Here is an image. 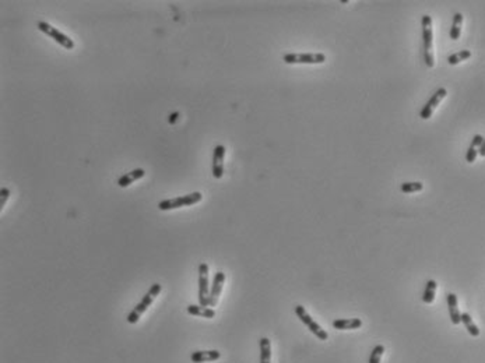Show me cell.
<instances>
[{
    "mask_svg": "<svg viewBox=\"0 0 485 363\" xmlns=\"http://www.w3.org/2000/svg\"><path fill=\"white\" fill-rule=\"evenodd\" d=\"M461 323L464 324L466 330L469 331L470 335H473V337H478V335H480V330L477 327V324L473 322V318H471L469 313H461Z\"/></svg>",
    "mask_w": 485,
    "mask_h": 363,
    "instance_id": "obj_19",
    "label": "cell"
},
{
    "mask_svg": "<svg viewBox=\"0 0 485 363\" xmlns=\"http://www.w3.org/2000/svg\"><path fill=\"white\" fill-rule=\"evenodd\" d=\"M401 191L406 193V195H410V193H417V191H421V190L424 189V184L421 183V182H406V183L401 184Z\"/></svg>",
    "mask_w": 485,
    "mask_h": 363,
    "instance_id": "obj_22",
    "label": "cell"
},
{
    "mask_svg": "<svg viewBox=\"0 0 485 363\" xmlns=\"http://www.w3.org/2000/svg\"><path fill=\"white\" fill-rule=\"evenodd\" d=\"M224 157L225 147L223 144L215 145L214 154H213V176L215 179H221L224 175Z\"/></svg>",
    "mask_w": 485,
    "mask_h": 363,
    "instance_id": "obj_9",
    "label": "cell"
},
{
    "mask_svg": "<svg viewBox=\"0 0 485 363\" xmlns=\"http://www.w3.org/2000/svg\"><path fill=\"white\" fill-rule=\"evenodd\" d=\"M436 288H438V284H436V281H434V280H429V281L427 282V288H425L424 295H422V302L427 303V305L434 302Z\"/></svg>",
    "mask_w": 485,
    "mask_h": 363,
    "instance_id": "obj_20",
    "label": "cell"
},
{
    "mask_svg": "<svg viewBox=\"0 0 485 363\" xmlns=\"http://www.w3.org/2000/svg\"><path fill=\"white\" fill-rule=\"evenodd\" d=\"M201 199H203L201 193L196 191V193H192V195L180 196V197H176V199L164 200V201H159L158 208L161 211L175 210V208H180V207H188V205L197 204V203H200V201H201Z\"/></svg>",
    "mask_w": 485,
    "mask_h": 363,
    "instance_id": "obj_2",
    "label": "cell"
},
{
    "mask_svg": "<svg viewBox=\"0 0 485 363\" xmlns=\"http://www.w3.org/2000/svg\"><path fill=\"white\" fill-rule=\"evenodd\" d=\"M179 116H180V113H179V112H174V113H171V115H169L168 122L171 123V124H175V123H176V120H178V118H179Z\"/></svg>",
    "mask_w": 485,
    "mask_h": 363,
    "instance_id": "obj_25",
    "label": "cell"
},
{
    "mask_svg": "<svg viewBox=\"0 0 485 363\" xmlns=\"http://www.w3.org/2000/svg\"><path fill=\"white\" fill-rule=\"evenodd\" d=\"M260 363H271V345L269 338H260Z\"/></svg>",
    "mask_w": 485,
    "mask_h": 363,
    "instance_id": "obj_18",
    "label": "cell"
},
{
    "mask_svg": "<svg viewBox=\"0 0 485 363\" xmlns=\"http://www.w3.org/2000/svg\"><path fill=\"white\" fill-rule=\"evenodd\" d=\"M383 353H385V347H383V345H376V347L372 349L371 358H369V363H380Z\"/></svg>",
    "mask_w": 485,
    "mask_h": 363,
    "instance_id": "obj_23",
    "label": "cell"
},
{
    "mask_svg": "<svg viewBox=\"0 0 485 363\" xmlns=\"http://www.w3.org/2000/svg\"><path fill=\"white\" fill-rule=\"evenodd\" d=\"M9 196H10V190L7 189V187H2L0 189V197H2V201H0V207L3 208L6 204V201L9 199Z\"/></svg>",
    "mask_w": 485,
    "mask_h": 363,
    "instance_id": "obj_24",
    "label": "cell"
},
{
    "mask_svg": "<svg viewBox=\"0 0 485 363\" xmlns=\"http://www.w3.org/2000/svg\"><path fill=\"white\" fill-rule=\"evenodd\" d=\"M36 26H38V30L41 31V32H44V34H46L48 36H51L53 41L56 42V44H59L60 46H63L65 49H69V51H70V49H73V48H74V42H73L72 39L69 38V36L65 35L63 32H60V31L57 30V28H55L53 26H51L49 23H45V21H39V23H38Z\"/></svg>",
    "mask_w": 485,
    "mask_h": 363,
    "instance_id": "obj_4",
    "label": "cell"
},
{
    "mask_svg": "<svg viewBox=\"0 0 485 363\" xmlns=\"http://www.w3.org/2000/svg\"><path fill=\"white\" fill-rule=\"evenodd\" d=\"M446 95H448V91H446V88H443V87L439 88L438 91L435 92L434 95H432V97L429 98V101H428V102H427V105H425V106L422 108V111H421V113H419V116H421V119H424V120H427V119L431 118V116H432V113H434L435 109L438 108V105H439V103L442 102V99H443V98L446 97Z\"/></svg>",
    "mask_w": 485,
    "mask_h": 363,
    "instance_id": "obj_8",
    "label": "cell"
},
{
    "mask_svg": "<svg viewBox=\"0 0 485 363\" xmlns=\"http://www.w3.org/2000/svg\"><path fill=\"white\" fill-rule=\"evenodd\" d=\"M161 292V285L159 284H154L151 285V288L148 289L147 293L144 295L143 299H142V302L138 303L137 306L133 309L130 314L128 316V323L129 324H136L138 322V318L143 316V313L147 310L148 307L151 306V303L154 302V299L158 296V293Z\"/></svg>",
    "mask_w": 485,
    "mask_h": 363,
    "instance_id": "obj_1",
    "label": "cell"
},
{
    "mask_svg": "<svg viewBox=\"0 0 485 363\" xmlns=\"http://www.w3.org/2000/svg\"><path fill=\"white\" fill-rule=\"evenodd\" d=\"M422 39H424V59L427 66L434 67L435 59L432 55V39H434V34H432V20L429 15H424L422 17Z\"/></svg>",
    "mask_w": 485,
    "mask_h": 363,
    "instance_id": "obj_3",
    "label": "cell"
},
{
    "mask_svg": "<svg viewBox=\"0 0 485 363\" xmlns=\"http://www.w3.org/2000/svg\"><path fill=\"white\" fill-rule=\"evenodd\" d=\"M282 60L288 65H319L326 61V56L323 53H287Z\"/></svg>",
    "mask_w": 485,
    "mask_h": 363,
    "instance_id": "obj_5",
    "label": "cell"
},
{
    "mask_svg": "<svg viewBox=\"0 0 485 363\" xmlns=\"http://www.w3.org/2000/svg\"><path fill=\"white\" fill-rule=\"evenodd\" d=\"M209 266L201 263L199 266V305L209 307Z\"/></svg>",
    "mask_w": 485,
    "mask_h": 363,
    "instance_id": "obj_7",
    "label": "cell"
},
{
    "mask_svg": "<svg viewBox=\"0 0 485 363\" xmlns=\"http://www.w3.org/2000/svg\"><path fill=\"white\" fill-rule=\"evenodd\" d=\"M333 327L336 330H357L362 327V320L359 318H338L333 322Z\"/></svg>",
    "mask_w": 485,
    "mask_h": 363,
    "instance_id": "obj_14",
    "label": "cell"
},
{
    "mask_svg": "<svg viewBox=\"0 0 485 363\" xmlns=\"http://www.w3.org/2000/svg\"><path fill=\"white\" fill-rule=\"evenodd\" d=\"M461 26H463V14L461 13H456L453 15V24L450 28V39L457 41L461 35Z\"/></svg>",
    "mask_w": 485,
    "mask_h": 363,
    "instance_id": "obj_17",
    "label": "cell"
},
{
    "mask_svg": "<svg viewBox=\"0 0 485 363\" xmlns=\"http://www.w3.org/2000/svg\"><path fill=\"white\" fill-rule=\"evenodd\" d=\"M295 313H296V316H298V318H299V320H301V322L304 323V324H305L309 330H311V333L313 334V335H316L320 341H327L329 334H327L326 331H325V330H323V328L320 327V326H319V324H317V323L315 322L311 316H309V314H308V312L305 310V307L301 306V305H298V306H295Z\"/></svg>",
    "mask_w": 485,
    "mask_h": 363,
    "instance_id": "obj_6",
    "label": "cell"
},
{
    "mask_svg": "<svg viewBox=\"0 0 485 363\" xmlns=\"http://www.w3.org/2000/svg\"><path fill=\"white\" fill-rule=\"evenodd\" d=\"M470 57H471L470 51H460V52H457V53L450 55V56L448 57V63L452 65V66H455V65H459V63L467 60V59H470Z\"/></svg>",
    "mask_w": 485,
    "mask_h": 363,
    "instance_id": "obj_21",
    "label": "cell"
},
{
    "mask_svg": "<svg viewBox=\"0 0 485 363\" xmlns=\"http://www.w3.org/2000/svg\"><path fill=\"white\" fill-rule=\"evenodd\" d=\"M221 358V353L218 351H196L190 355V360L193 363H205L214 362Z\"/></svg>",
    "mask_w": 485,
    "mask_h": 363,
    "instance_id": "obj_11",
    "label": "cell"
},
{
    "mask_svg": "<svg viewBox=\"0 0 485 363\" xmlns=\"http://www.w3.org/2000/svg\"><path fill=\"white\" fill-rule=\"evenodd\" d=\"M144 174H146V172H144V169H142V168L133 169L132 172H129V174L123 175V176L119 178L118 184L120 186V187H128V186H130L134 180L142 179V178L144 176Z\"/></svg>",
    "mask_w": 485,
    "mask_h": 363,
    "instance_id": "obj_15",
    "label": "cell"
},
{
    "mask_svg": "<svg viewBox=\"0 0 485 363\" xmlns=\"http://www.w3.org/2000/svg\"><path fill=\"white\" fill-rule=\"evenodd\" d=\"M225 281V274L223 271L215 272L214 281L211 285V292H210L209 296V307H215L217 302H218V297H220L221 292H223V287H224Z\"/></svg>",
    "mask_w": 485,
    "mask_h": 363,
    "instance_id": "obj_10",
    "label": "cell"
},
{
    "mask_svg": "<svg viewBox=\"0 0 485 363\" xmlns=\"http://www.w3.org/2000/svg\"><path fill=\"white\" fill-rule=\"evenodd\" d=\"M188 313L192 314V316H199V317H206V318L215 317L214 309H211V307L200 306V305H189V306H188Z\"/></svg>",
    "mask_w": 485,
    "mask_h": 363,
    "instance_id": "obj_16",
    "label": "cell"
},
{
    "mask_svg": "<svg viewBox=\"0 0 485 363\" xmlns=\"http://www.w3.org/2000/svg\"><path fill=\"white\" fill-rule=\"evenodd\" d=\"M482 141H484V137L480 136V134H475L474 137H473V141H471V145L467 150V154H466V161L469 162V164H473L477 158V155H478V151H480L481 145H482Z\"/></svg>",
    "mask_w": 485,
    "mask_h": 363,
    "instance_id": "obj_12",
    "label": "cell"
},
{
    "mask_svg": "<svg viewBox=\"0 0 485 363\" xmlns=\"http://www.w3.org/2000/svg\"><path fill=\"white\" fill-rule=\"evenodd\" d=\"M478 154H480L481 157H485V138H484V141H482V145H481V148H480V151H478Z\"/></svg>",
    "mask_w": 485,
    "mask_h": 363,
    "instance_id": "obj_26",
    "label": "cell"
},
{
    "mask_svg": "<svg viewBox=\"0 0 485 363\" xmlns=\"http://www.w3.org/2000/svg\"><path fill=\"white\" fill-rule=\"evenodd\" d=\"M448 306H449V314L450 320L453 324H460L461 323V313L459 312V306H457V296L455 293H448Z\"/></svg>",
    "mask_w": 485,
    "mask_h": 363,
    "instance_id": "obj_13",
    "label": "cell"
}]
</instances>
